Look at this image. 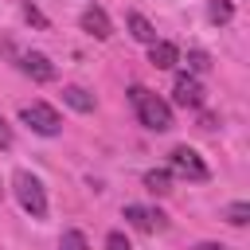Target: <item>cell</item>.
Returning <instances> with one entry per match:
<instances>
[{"instance_id": "1", "label": "cell", "mask_w": 250, "mask_h": 250, "mask_svg": "<svg viewBox=\"0 0 250 250\" xmlns=\"http://www.w3.org/2000/svg\"><path fill=\"white\" fill-rule=\"evenodd\" d=\"M129 102L137 105V117H141L145 129H152V133H168V129H172V105L160 102L152 90L133 86V90H129Z\"/></svg>"}, {"instance_id": "2", "label": "cell", "mask_w": 250, "mask_h": 250, "mask_svg": "<svg viewBox=\"0 0 250 250\" xmlns=\"http://www.w3.org/2000/svg\"><path fill=\"white\" fill-rule=\"evenodd\" d=\"M12 188H16V199H20V207L31 215V219H43L47 215V191H43V184L31 176V172H16L12 176Z\"/></svg>"}, {"instance_id": "3", "label": "cell", "mask_w": 250, "mask_h": 250, "mask_svg": "<svg viewBox=\"0 0 250 250\" xmlns=\"http://www.w3.org/2000/svg\"><path fill=\"white\" fill-rule=\"evenodd\" d=\"M168 172H176V176H184V180H195V184H203L211 172H207V164H203V156L195 152V148H188V145H176L172 152H168Z\"/></svg>"}, {"instance_id": "4", "label": "cell", "mask_w": 250, "mask_h": 250, "mask_svg": "<svg viewBox=\"0 0 250 250\" xmlns=\"http://www.w3.org/2000/svg\"><path fill=\"white\" fill-rule=\"evenodd\" d=\"M20 117H23V125H27L31 133H39V137H55V133L62 129V117H59L47 102H31V105H23Z\"/></svg>"}, {"instance_id": "5", "label": "cell", "mask_w": 250, "mask_h": 250, "mask_svg": "<svg viewBox=\"0 0 250 250\" xmlns=\"http://www.w3.org/2000/svg\"><path fill=\"white\" fill-rule=\"evenodd\" d=\"M172 102L176 105H188V109H199L203 105V86L195 74H180L176 86H172Z\"/></svg>"}, {"instance_id": "6", "label": "cell", "mask_w": 250, "mask_h": 250, "mask_svg": "<svg viewBox=\"0 0 250 250\" xmlns=\"http://www.w3.org/2000/svg\"><path fill=\"white\" fill-rule=\"evenodd\" d=\"M125 219H129V227H137V230H145V234H152V230H164V227H168V219H164L160 211H148V207H137V203H129V207H125Z\"/></svg>"}, {"instance_id": "7", "label": "cell", "mask_w": 250, "mask_h": 250, "mask_svg": "<svg viewBox=\"0 0 250 250\" xmlns=\"http://www.w3.org/2000/svg\"><path fill=\"white\" fill-rule=\"evenodd\" d=\"M20 70H23L27 78H35V82H51V78H55L51 59H47V55H39V51H27V55L20 59Z\"/></svg>"}, {"instance_id": "8", "label": "cell", "mask_w": 250, "mask_h": 250, "mask_svg": "<svg viewBox=\"0 0 250 250\" xmlns=\"http://www.w3.org/2000/svg\"><path fill=\"white\" fill-rule=\"evenodd\" d=\"M82 31H90L94 39H109V35H113V27H109V16H105L98 4H90V8L82 12Z\"/></svg>"}, {"instance_id": "9", "label": "cell", "mask_w": 250, "mask_h": 250, "mask_svg": "<svg viewBox=\"0 0 250 250\" xmlns=\"http://www.w3.org/2000/svg\"><path fill=\"white\" fill-rule=\"evenodd\" d=\"M148 62H152L156 70H172V66L180 62V51H176V43H164V39L148 43Z\"/></svg>"}, {"instance_id": "10", "label": "cell", "mask_w": 250, "mask_h": 250, "mask_svg": "<svg viewBox=\"0 0 250 250\" xmlns=\"http://www.w3.org/2000/svg\"><path fill=\"white\" fill-rule=\"evenodd\" d=\"M129 35H133L137 43H156V31H152V23H148L141 12H129Z\"/></svg>"}, {"instance_id": "11", "label": "cell", "mask_w": 250, "mask_h": 250, "mask_svg": "<svg viewBox=\"0 0 250 250\" xmlns=\"http://www.w3.org/2000/svg\"><path fill=\"white\" fill-rule=\"evenodd\" d=\"M62 102H66L70 109H78V113H90V109H94V94H86L82 86H66V90H62Z\"/></svg>"}, {"instance_id": "12", "label": "cell", "mask_w": 250, "mask_h": 250, "mask_svg": "<svg viewBox=\"0 0 250 250\" xmlns=\"http://www.w3.org/2000/svg\"><path fill=\"white\" fill-rule=\"evenodd\" d=\"M145 188H148L152 195H168V191H172V172H168V168H152V172H145Z\"/></svg>"}, {"instance_id": "13", "label": "cell", "mask_w": 250, "mask_h": 250, "mask_svg": "<svg viewBox=\"0 0 250 250\" xmlns=\"http://www.w3.org/2000/svg\"><path fill=\"white\" fill-rule=\"evenodd\" d=\"M207 20H211L215 27L230 23V20H234V4H230V0H211V4H207Z\"/></svg>"}, {"instance_id": "14", "label": "cell", "mask_w": 250, "mask_h": 250, "mask_svg": "<svg viewBox=\"0 0 250 250\" xmlns=\"http://www.w3.org/2000/svg\"><path fill=\"white\" fill-rule=\"evenodd\" d=\"M223 219H227L230 227H246V223H250V203H242V199L230 203V207L223 211Z\"/></svg>"}, {"instance_id": "15", "label": "cell", "mask_w": 250, "mask_h": 250, "mask_svg": "<svg viewBox=\"0 0 250 250\" xmlns=\"http://www.w3.org/2000/svg\"><path fill=\"white\" fill-rule=\"evenodd\" d=\"M59 250H90V246H86V234H82V230H62Z\"/></svg>"}, {"instance_id": "16", "label": "cell", "mask_w": 250, "mask_h": 250, "mask_svg": "<svg viewBox=\"0 0 250 250\" xmlns=\"http://www.w3.org/2000/svg\"><path fill=\"white\" fill-rule=\"evenodd\" d=\"M188 70H191V74H207V70H211L207 51H188Z\"/></svg>"}, {"instance_id": "17", "label": "cell", "mask_w": 250, "mask_h": 250, "mask_svg": "<svg viewBox=\"0 0 250 250\" xmlns=\"http://www.w3.org/2000/svg\"><path fill=\"white\" fill-rule=\"evenodd\" d=\"M23 20H27V23H35V27H47V16H43L35 4H23Z\"/></svg>"}, {"instance_id": "18", "label": "cell", "mask_w": 250, "mask_h": 250, "mask_svg": "<svg viewBox=\"0 0 250 250\" xmlns=\"http://www.w3.org/2000/svg\"><path fill=\"white\" fill-rule=\"evenodd\" d=\"M105 250H133V246H129V238H125L121 230H109V238H105Z\"/></svg>"}, {"instance_id": "19", "label": "cell", "mask_w": 250, "mask_h": 250, "mask_svg": "<svg viewBox=\"0 0 250 250\" xmlns=\"http://www.w3.org/2000/svg\"><path fill=\"white\" fill-rule=\"evenodd\" d=\"M0 148H12V125L0 117Z\"/></svg>"}, {"instance_id": "20", "label": "cell", "mask_w": 250, "mask_h": 250, "mask_svg": "<svg viewBox=\"0 0 250 250\" xmlns=\"http://www.w3.org/2000/svg\"><path fill=\"white\" fill-rule=\"evenodd\" d=\"M195 250H227V246H219V242H199Z\"/></svg>"}]
</instances>
